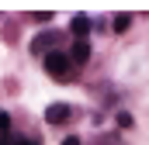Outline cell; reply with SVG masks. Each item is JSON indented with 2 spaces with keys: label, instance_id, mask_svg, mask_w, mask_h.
<instances>
[{
  "label": "cell",
  "instance_id": "1",
  "mask_svg": "<svg viewBox=\"0 0 149 145\" xmlns=\"http://www.w3.org/2000/svg\"><path fill=\"white\" fill-rule=\"evenodd\" d=\"M45 72L52 76V79H66L70 72H73V59H70V52H49L45 55Z\"/></svg>",
  "mask_w": 149,
  "mask_h": 145
},
{
  "label": "cell",
  "instance_id": "2",
  "mask_svg": "<svg viewBox=\"0 0 149 145\" xmlns=\"http://www.w3.org/2000/svg\"><path fill=\"white\" fill-rule=\"evenodd\" d=\"M59 45H63V31H42V35L31 38V55H49V52H59Z\"/></svg>",
  "mask_w": 149,
  "mask_h": 145
},
{
  "label": "cell",
  "instance_id": "3",
  "mask_svg": "<svg viewBox=\"0 0 149 145\" xmlns=\"http://www.w3.org/2000/svg\"><path fill=\"white\" fill-rule=\"evenodd\" d=\"M70 114H73L70 104H49L45 107V121L49 124H63V121H70Z\"/></svg>",
  "mask_w": 149,
  "mask_h": 145
},
{
  "label": "cell",
  "instance_id": "4",
  "mask_svg": "<svg viewBox=\"0 0 149 145\" xmlns=\"http://www.w3.org/2000/svg\"><path fill=\"white\" fill-rule=\"evenodd\" d=\"M70 31L76 35V41H87V31H90V17H87V14H73V21H70Z\"/></svg>",
  "mask_w": 149,
  "mask_h": 145
},
{
  "label": "cell",
  "instance_id": "5",
  "mask_svg": "<svg viewBox=\"0 0 149 145\" xmlns=\"http://www.w3.org/2000/svg\"><path fill=\"white\" fill-rule=\"evenodd\" d=\"M70 59H73V62H87V59H90V41H73Z\"/></svg>",
  "mask_w": 149,
  "mask_h": 145
},
{
  "label": "cell",
  "instance_id": "6",
  "mask_svg": "<svg viewBox=\"0 0 149 145\" xmlns=\"http://www.w3.org/2000/svg\"><path fill=\"white\" fill-rule=\"evenodd\" d=\"M0 145H38V142L24 138V135H0Z\"/></svg>",
  "mask_w": 149,
  "mask_h": 145
},
{
  "label": "cell",
  "instance_id": "7",
  "mask_svg": "<svg viewBox=\"0 0 149 145\" xmlns=\"http://www.w3.org/2000/svg\"><path fill=\"white\" fill-rule=\"evenodd\" d=\"M111 24H114V31L121 35V31H128V24H132V14H114L111 17Z\"/></svg>",
  "mask_w": 149,
  "mask_h": 145
},
{
  "label": "cell",
  "instance_id": "8",
  "mask_svg": "<svg viewBox=\"0 0 149 145\" xmlns=\"http://www.w3.org/2000/svg\"><path fill=\"white\" fill-rule=\"evenodd\" d=\"M114 121H118V128H132V114H128V110H118Z\"/></svg>",
  "mask_w": 149,
  "mask_h": 145
},
{
  "label": "cell",
  "instance_id": "9",
  "mask_svg": "<svg viewBox=\"0 0 149 145\" xmlns=\"http://www.w3.org/2000/svg\"><path fill=\"white\" fill-rule=\"evenodd\" d=\"M0 131H10V114L0 110Z\"/></svg>",
  "mask_w": 149,
  "mask_h": 145
},
{
  "label": "cell",
  "instance_id": "10",
  "mask_svg": "<svg viewBox=\"0 0 149 145\" xmlns=\"http://www.w3.org/2000/svg\"><path fill=\"white\" fill-rule=\"evenodd\" d=\"M31 17H35V21H42V24H45V21H52V14H49V10H38V14H31Z\"/></svg>",
  "mask_w": 149,
  "mask_h": 145
},
{
  "label": "cell",
  "instance_id": "11",
  "mask_svg": "<svg viewBox=\"0 0 149 145\" xmlns=\"http://www.w3.org/2000/svg\"><path fill=\"white\" fill-rule=\"evenodd\" d=\"M63 145H83V142H80L76 135H70V138H63Z\"/></svg>",
  "mask_w": 149,
  "mask_h": 145
}]
</instances>
